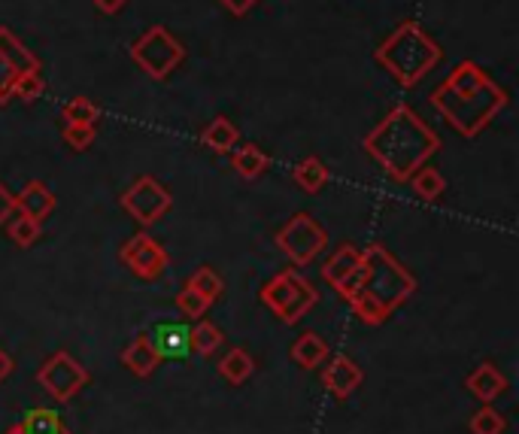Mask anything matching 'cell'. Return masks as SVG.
Instances as JSON below:
<instances>
[{
	"instance_id": "74e56055",
	"label": "cell",
	"mask_w": 519,
	"mask_h": 434,
	"mask_svg": "<svg viewBox=\"0 0 519 434\" xmlns=\"http://www.w3.org/2000/svg\"><path fill=\"white\" fill-rule=\"evenodd\" d=\"M58 434H70V431H67V428H64V431H58Z\"/></svg>"
},
{
	"instance_id": "83f0119b",
	"label": "cell",
	"mask_w": 519,
	"mask_h": 434,
	"mask_svg": "<svg viewBox=\"0 0 519 434\" xmlns=\"http://www.w3.org/2000/svg\"><path fill=\"white\" fill-rule=\"evenodd\" d=\"M210 304H213V301H207V298H204L201 292H195L192 286H186V289L177 295V310H180L186 319H192V322H195V319H204L207 310H210Z\"/></svg>"
},
{
	"instance_id": "9a60e30c",
	"label": "cell",
	"mask_w": 519,
	"mask_h": 434,
	"mask_svg": "<svg viewBox=\"0 0 519 434\" xmlns=\"http://www.w3.org/2000/svg\"><path fill=\"white\" fill-rule=\"evenodd\" d=\"M122 365H125L131 374H137V377L155 374V368L161 365V359L155 356V350H152V343H149L146 331L137 334V337L125 346V350H122Z\"/></svg>"
},
{
	"instance_id": "d590c367",
	"label": "cell",
	"mask_w": 519,
	"mask_h": 434,
	"mask_svg": "<svg viewBox=\"0 0 519 434\" xmlns=\"http://www.w3.org/2000/svg\"><path fill=\"white\" fill-rule=\"evenodd\" d=\"M13 368H16V365H13V359H10L4 350H0V383H4V380L13 374Z\"/></svg>"
},
{
	"instance_id": "ffe728a7",
	"label": "cell",
	"mask_w": 519,
	"mask_h": 434,
	"mask_svg": "<svg viewBox=\"0 0 519 434\" xmlns=\"http://www.w3.org/2000/svg\"><path fill=\"white\" fill-rule=\"evenodd\" d=\"M292 177H295L298 189H304L307 195H316V192H322L328 186L331 173H328V167L316 155H310V158L298 161V167L292 170Z\"/></svg>"
},
{
	"instance_id": "e575fe53",
	"label": "cell",
	"mask_w": 519,
	"mask_h": 434,
	"mask_svg": "<svg viewBox=\"0 0 519 434\" xmlns=\"http://www.w3.org/2000/svg\"><path fill=\"white\" fill-rule=\"evenodd\" d=\"M95 7H98L104 16H116V13L125 7V0H95Z\"/></svg>"
},
{
	"instance_id": "603a6c76",
	"label": "cell",
	"mask_w": 519,
	"mask_h": 434,
	"mask_svg": "<svg viewBox=\"0 0 519 434\" xmlns=\"http://www.w3.org/2000/svg\"><path fill=\"white\" fill-rule=\"evenodd\" d=\"M252 371H255V362L249 359V353L246 350H228L225 356H222V362H219V374L231 383V386H243L249 377H252Z\"/></svg>"
},
{
	"instance_id": "ac0fdd59",
	"label": "cell",
	"mask_w": 519,
	"mask_h": 434,
	"mask_svg": "<svg viewBox=\"0 0 519 434\" xmlns=\"http://www.w3.org/2000/svg\"><path fill=\"white\" fill-rule=\"evenodd\" d=\"M328 359V343L316 334V331H304L295 343H292V362L301 368H319Z\"/></svg>"
},
{
	"instance_id": "3957f363",
	"label": "cell",
	"mask_w": 519,
	"mask_h": 434,
	"mask_svg": "<svg viewBox=\"0 0 519 434\" xmlns=\"http://www.w3.org/2000/svg\"><path fill=\"white\" fill-rule=\"evenodd\" d=\"M362 258H365V283L362 292L350 301V307L362 322L383 325L413 295L416 277L383 246H368Z\"/></svg>"
},
{
	"instance_id": "5b68a950",
	"label": "cell",
	"mask_w": 519,
	"mask_h": 434,
	"mask_svg": "<svg viewBox=\"0 0 519 434\" xmlns=\"http://www.w3.org/2000/svg\"><path fill=\"white\" fill-rule=\"evenodd\" d=\"M131 58L134 64L152 76V79H167L173 70H177L186 61V46L173 37L164 25H152L149 31H143L134 46H131Z\"/></svg>"
},
{
	"instance_id": "ba28073f",
	"label": "cell",
	"mask_w": 519,
	"mask_h": 434,
	"mask_svg": "<svg viewBox=\"0 0 519 434\" xmlns=\"http://www.w3.org/2000/svg\"><path fill=\"white\" fill-rule=\"evenodd\" d=\"M40 386L55 398V401H70L73 395H79L85 386H89V371H85L73 356L67 353H55L37 374Z\"/></svg>"
},
{
	"instance_id": "9c48e42d",
	"label": "cell",
	"mask_w": 519,
	"mask_h": 434,
	"mask_svg": "<svg viewBox=\"0 0 519 434\" xmlns=\"http://www.w3.org/2000/svg\"><path fill=\"white\" fill-rule=\"evenodd\" d=\"M170 207H173L170 192L158 180H152V177H140L122 195V210L131 213V219H137L140 225H155Z\"/></svg>"
},
{
	"instance_id": "8992f818",
	"label": "cell",
	"mask_w": 519,
	"mask_h": 434,
	"mask_svg": "<svg viewBox=\"0 0 519 434\" xmlns=\"http://www.w3.org/2000/svg\"><path fill=\"white\" fill-rule=\"evenodd\" d=\"M262 301L271 313H277L286 325H295L298 319H304L316 301L319 292L298 274V271H283L277 274L265 289H262Z\"/></svg>"
},
{
	"instance_id": "4316f807",
	"label": "cell",
	"mask_w": 519,
	"mask_h": 434,
	"mask_svg": "<svg viewBox=\"0 0 519 434\" xmlns=\"http://www.w3.org/2000/svg\"><path fill=\"white\" fill-rule=\"evenodd\" d=\"M504 428H507V422L492 404H483L471 419V434H504Z\"/></svg>"
},
{
	"instance_id": "7402d4cb",
	"label": "cell",
	"mask_w": 519,
	"mask_h": 434,
	"mask_svg": "<svg viewBox=\"0 0 519 434\" xmlns=\"http://www.w3.org/2000/svg\"><path fill=\"white\" fill-rule=\"evenodd\" d=\"M407 183L413 186L419 201H438L447 192V180L441 177V170L438 167H425V164L413 173Z\"/></svg>"
},
{
	"instance_id": "484cf974",
	"label": "cell",
	"mask_w": 519,
	"mask_h": 434,
	"mask_svg": "<svg viewBox=\"0 0 519 434\" xmlns=\"http://www.w3.org/2000/svg\"><path fill=\"white\" fill-rule=\"evenodd\" d=\"M43 76H40V70H28V73H19L16 76V85H13V98H19V101H25V104H31V101H40L43 98Z\"/></svg>"
},
{
	"instance_id": "30bf717a",
	"label": "cell",
	"mask_w": 519,
	"mask_h": 434,
	"mask_svg": "<svg viewBox=\"0 0 519 434\" xmlns=\"http://www.w3.org/2000/svg\"><path fill=\"white\" fill-rule=\"evenodd\" d=\"M119 258H122V265L134 277H140L146 283L149 280H158L164 274V268H167V249L152 234H146V231H140L131 240H125Z\"/></svg>"
},
{
	"instance_id": "f1b7e54d",
	"label": "cell",
	"mask_w": 519,
	"mask_h": 434,
	"mask_svg": "<svg viewBox=\"0 0 519 434\" xmlns=\"http://www.w3.org/2000/svg\"><path fill=\"white\" fill-rule=\"evenodd\" d=\"M186 286H192L195 292H201L207 301H216V298L222 295V277H219L213 268H198V271L189 277Z\"/></svg>"
},
{
	"instance_id": "4fadbf2b",
	"label": "cell",
	"mask_w": 519,
	"mask_h": 434,
	"mask_svg": "<svg viewBox=\"0 0 519 434\" xmlns=\"http://www.w3.org/2000/svg\"><path fill=\"white\" fill-rule=\"evenodd\" d=\"M52 210H55V195H52V189H49L46 183H40V180H31V183L16 195V213L34 219V222H40V225H43V219L52 216Z\"/></svg>"
},
{
	"instance_id": "4dcf8cb0",
	"label": "cell",
	"mask_w": 519,
	"mask_h": 434,
	"mask_svg": "<svg viewBox=\"0 0 519 434\" xmlns=\"http://www.w3.org/2000/svg\"><path fill=\"white\" fill-rule=\"evenodd\" d=\"M61 137L70 149L76 152H85L95 140H98V128L95 125H64L61 128Z\"/></svg>"
},
{
	"instance_id": "277c9868",
	"label": "cell",
	"mask_w": 519,
	"mask_h": 434,
	"mask_svg": "<svg viewBox=\"0 0 519 434\" xmlns=\"http://www.w3.org/2000/svg\"><path fill=\"white\" fill-rule=\"evenodd\" d=\"M444 58V49L431 40L416 22H401L377 49V61L389 70V76L401 89H413Z\"/></svg>"
},
{
	"instance_id": "836d02e7",
	"label": "cell",
	"mask_w": 519,
	"mask_h": 434,
	"mask_svg": "<svg viewBox=\"0 0 519 434\" xmlns=\"http://www.w3.org/2000/svg\"><path fill=\"white\" fill-rule=\"evenodd\" d=\"M219 4H222L231 16H246V13H252V7L258 4V0H219Z\"/></svg>"
},
{
	"instance_id": "8fae6325",
	"label": "cell",
	"mask_w": 519,
	"mask_h": 434,
	"mask_svg": "<svg viewBox=\"0 0 519 434\" xmlns=\"http://www.w3.org/2000/svg\"><path fill=\"white\" fill-rule=\"evenodd\" d=\"M146 337L161 362H183L192 356V325L186 322H158L152 331H146Z\"/></svg>"
},
{
	"instance_id": "8d00e7d4",
	"label": "cell",
	"mask_w": 519,
	"mask_h": 434,
	"mask_svg": "<svg viewBox=\"0 0 519 434\" xmlns=\"http://www.w3.org/2000/svg\"><path fill=\"white\" fill-rule=\"evenodd\" d=\"M7 434H25V431H22V425H16V428H10Z\"/></svg>"
},
{
	"instance_id": "44dd1931",
	"label": "cell",
	"mask_w": 519,
	"mask_h": 434,
	"mask_svg": "<svg viewBox=\"0 0 519 434\" xmlns=\"http://www.w3.org/2000/svg\"><path fill=\"white\" fill-rule=\"evenodd\" d=\"M0 52H4L19 73H28V70H40V58L10 31V28H0Z\"/></svg>"
},
{
	"instance_id": "7c38bea8",
	"label": "cell",
	"mask_w": 519,
	"mask_h": 434,
	"mask_svg": "<svg viewBox=\"0 0 519 434\" xmlns=\"http://www.w3.org/2000/svg\"><path fill=\"white\" fill-rule=\"evenodd\" d=\"M365 374L362 368L353 362V359H346V356H334L328 365H325V374H322V386L334 395V398H350L359 386H362Z\"/></svg>"
},
{
	"instance_id": "d4e9b609",
	"label": "cell",
	"mask_w": 519,
	"mask_h": 434,
	"mask_svg": "<svg viewBox=\"0 0 519 434\" xmlns=\"http://www.w3.org/2000/svg\"><path fill=\"white\" fill-rule=\"evenodd\" d=\"M222 340H225L222 331L210 319H195V325H192V353L213 356L222 346Z\"/></svg>"
},
{
	"instance_id": "d6986e66",
	"label": "cell",
	"mask_w": 519,
	"mask_h": 434,
	"mask_svg": "<svg viewBox=\"0 0 519 434\" xmlns=\"http://www.w3.org/2000/svg\"><path fill=\"white\" fill-rule=\"evenodd\" d=\"M237 140H240V131H237V125L228 119V116H216L207 128H204V134H201V143L207 146V149H213V152H231L234 146H237Z\"/></svg>"
},
{
	"instance_id": "cb8c5ba5",
	"label": "cell",
	"mask_w": 519,
	"mask_h": 434,
	"mask_svg": "<svg viewBox=\"0 0 519 434\" xmlns=\"http://www.w3.org/2000/svg\"><path fill=\"white\" fill-rule=\"evenodd\" d=\"M101 119V107L89 98H70L61 107V122L64 125H95Z\"/></svg>"
},
{
	"instance_id": "2e32d148",
	"label": "cell",
	"mask_w": 519,
	"mask_h": 434,
	"mask_svg": "<svg viewBox=\"0 0 519 434\" xmlns=\"http://www.w3.org/2000/svg\"><path fill=\"white\" fill-rule=\"evenodd\" d=\"M359 265H362V249H356L353 243H343V246L328 258V262H325V268H322V280L331 283V286L337 289L340 280L350 277Z\"/></svg>"
},
{
	"instance_id": "d6a6232c",
	"label": "cell",
	"mask_w": 519,
	"mask_h": 434,
	"mask_svg": "<svg viewBox=\"0 0 519 434\" xmlns=\"http://www.w3.org/2000/svg\"><path fill=\"white\" fill-rule=\"evenodd\" d=\"M13 213H16V195H10L7 186L0 183V225H4L7 219H13Z\"/></svg>"
},
{
	"instance_id": "6da1fadb",
	"label": "cell",
	"mask_w": 519,
	"mask_h": 434,
	"mask_svg": "<svg viewBox=\"0 0 519 434\" xmlns=\"http://www.w3.org/2000/svg\"><path fill=\"white\" fill-rule=\"evenodd\" d=\"M507 101V92L474 61H459L453 73L431 92L435 110L462 137H477L480 131H486L507 107Z\"/></svg>"
},
{
	"instance_id": "5bb4252c",
	"label": "cell",
	"mask_w": 519,
	"mask_h": 434,
	"mask_svg": "<svg viewBox=\"0 0 519 434\" xmlns=\"http://www.w3.org/2000/svg\"><path fill=\"white\" fill-rule=\"evenodd\" d=\"M465 386L471 389L474 398H480L483 404H492L495 398H501L507 392V377L492 362H483L474 374H468Z\"/></svg>"
},
{
	"instance_id": "52a82bcc",
	"label": "cell",
	"mask_w": 519,
	"mask_h": 434,
	"mask_svg": "<svg viewBox=\"0 0 519 434\" xmlns=\"http://www.w3.org/2000/svg\"><path fill=\"white\" fill-rule=\"evenodd\" d=\"M277 246L289 255L292 265L307 268V265H313V258L328 246V234L310 213H295L277 231Z\"/></svg>"
},
{
	"instance_id": "e0dca14e",
	"label": "cell",
	"mask_w": 519,
	"mask_h": 434,
	"mask_svg": "<svg viewBox=\"0 0 519 434\" xmlns=\"http://www.w3.org/2000/svg\"><path fill=\"white\" fill-rule=\"evenodd\" d=\"M231 164L234 170L240 173L243 180H255V177H262V173L268 170L271 158L262 146H255V143H246V146H234L231 149Z\"/></svg>"
},
{
	"instance_id": "7a4b0ae2",
	"label": "cell",
	"mask_w": 519,
	"mask_h": 434,
	"mask_svg": "<svg viewBox=\"0 0 519 434\" xmlns=\"http://www.w3.org/2000/svg\"><path fill=\"white\" fill-rule=\"evenodd\" d=\"M441 140L407 104H398L386 119L365 137L368 155L389 173L392 180L407 183L413 173L438 152Z\"/></svg>"
},
{
	"instance_id": "f546056e",
	"label": "cell",
	"mask_w": 519,
	"mask_h": 434,
	"mask_svg": "<svg viewBox=\"0 0 519 434\" xmlns=\"http://www.w3.org/2000/svg\"><path fill=\"white\" fill-rule=\"evenodd\" d=\"M10 240H13L16 246H22V249L34 246V243L40 240V222H34V219H28V216L19 213V216L10 222Z\"/></svg>"
},
{
	"instance_id": "1f68e13d",
	"label": "cell",
	"mask_w": 519,
	"mask_h": 434,
	"mask_svg": "<svg viewBox=\"0 0 519 434\" xmlns=\"http://www.w3.org/2000/svg\"><path fill=\"white\" fill-rule=\"evenodd\" d=\"M16 76H19V70H16V64L0 52V104H7L10 98H13V85H16Z\"/></svg>"
}]
</instances>
